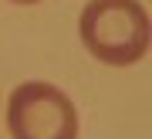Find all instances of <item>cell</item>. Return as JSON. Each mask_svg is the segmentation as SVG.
<instances>
[{
    "instance_id": "3957f363",
    "label": "cell",
    "mask_w": 152,
    "mask_h": 139,
    "mask_svg": "<svg viewBox=\"0 0 152 139\" xmlns=\"http://www.w3.org/2000/svg\"><path fill=\"white\" fill-rule=\"evenodd\" d=\"M10 4H37V0H10Z\"/></svg>"
},
{
    "instance_id": "7a4b0ae2",
    "label": "cell",
    "mask_w": 152,
    "mask_h": 139,
    "mask_svg": "<svg viewBox=\"0 0 152 139\" xmlns=\"http://www.w3.org/2000/svg\"><path fill=\"white\" fill-rule=\"evenodd\" d=\"M14 139H78V109L51 81H24L7 102Z\"/></svg>"
},
{
    "instance_id": "6da1fadb",
    "label": "cell",
    "mask_w": 152,
    "mask_h": 139,
    "mask_svg": "<svg viewBox=\"0 0 152 139\" xmlns=\"http://www.w3.org/2000/svg\"><path fill=\"white\" fill-rule=\"evenodd\" d=\"M81 44L112 68H125L149 51V17L139 0H88L81 21Z\"/></svg>"
}]
</instances>
